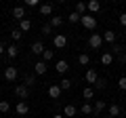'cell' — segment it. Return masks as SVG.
<instances>
[{
    "instance_id": "obj_21",
    "label": "cell",
    "mask_w": 126,
    "mask_h": 118,
    "mask_svg": "<svg viewBox=\"0 0 126 118\" xmlns=\"http://www.w3.org/2000/svg\"><path fill=\"white\" fill-rule=\"evenodd\" d=\"M101 63H103V65H111V63H113V55L109 53V51L101 55Z\"/></svg>"
},
{
    "instance_id": "obj_18",
    "label": "cell",
    "mask_w": 126,
    "mask_h": 118,
    "mask_svg": "<svg viewBox=\"0 0 126 118\" xmlns=\"http://www.w3.org/2000/svg\"><path fill=\"white\" fill-rule=\"evenodd\" d=\"M103 110H107V103H105V101H101V99H97V103L93 105V114H101Z\"/></svg>"
},
{
    "instance_id": "obj_32",
    "label": "cell",
    "mask_w": 126,
    "mask_h": 118,
    "mask_svg": "<svg viewBox=\"0 0 126 118\" xmlns=\"http://www.w3.org/2000/svg\"><path fill=\"white\" fill-rule=\"evenodd\" d=\"M82 95H84V99H93V97H94V89H93V86H86Z\"/></svg>"
},
{
    "instance_id": "obj_40",
    "label": "cell",
    "mask_w": 126,
    "mask_h": 118,
    "mask_svg": "<svg viewBox=\"0 0 126 118\" xmlns=\"http://www.w3.org/2000/svg\"><path fill=\"white\" fill-rule=\"evenodd\" d=\"M4 53H6V46L2 44V42H0V57H2V55H4Z\"/></svg>"
},
{
    "instance_id": "obj_42",
    "label": "cell",
    "mask_w": 126,
    "mask_h": 118,
    "mask_svg": "<svg viewBox=\"0 0 126 118\" xmlns=\"http://www.w3.org/2000/svg\"><path fill=\"white\" fill-rule=\"evenodd\" d=\"M124 53H126V42H124Z\"/></svg>"
},
{
    "instance_id": "obj_16",
    "label": "cell",
    "mask_w": 126,
    "mask_h": 118,
    "mask_svg": "<svg viewBox=\"0 0 126 118\" xmlns=\"http://www.w3.org/2000/svg\"><path fill=\"white\" fill-rule=\"evenodd\" d=\"M48 97H50V99H59V97H61V89H59V84H50L48 86Z\"/></svg>"
},
{
    "instance_id": "obj_8",
    "label": "cell",
    "mask_w": 126,
    "mask_h": 118,
    "mask_svg": "<svg viewBox=\"0 0 126 118\" xmlns=\"http://www.w3.org/2000/svg\"><path fill=\"white\" fill-rule=\"evenodd\" d=\"M76 114H78V108L74 103H67L65 108H63V116H65V118H74Z\"/></svg>"
},
{
    "instance_id": "obj_41",
    "label": "cell",
    "mask_w": 126,
    "mask_h": 118,
    "mask_svg": "<svg viewBox=\"0 0 126 118\" xmlns=\"http://www.w3.org/2000/svg\"><path fill=\"white\" fill-rule=\"evenodd\" d=\"M53 118H65V116H63V114H55Z\"/></svg>"
},
{
    "instance_id": "obj_43",
    "label": "cell",
    "mask_w": 126,
    "mask_h": 118,
    "mask_svg": "<svg viewBox=\"0 0 126 118\" xmlns=\"http://www.w3.org/2000/svg\"><path fill=\"white\" fill-rule=\"evenodd\" d=\"M107 118H111V116H107Z\"/></svg>"
},
{
    "instance_id": "obj_14",
    "label": "cell",
    "mask_w": 126,
    "mask_h": 118,
    "mask_svg": "<svg viewBox=\"0 0 126 118\" xmlns=\"http://www.w3.org/2000/svg\"><path fill=\"white\" fill-rule=\"evenodd\" d=\"M55 70H57L59 74H65V72H67V70H69V63H67V61H65V59H59L57 63H55Z\"/></svg>"
},
{
    "instance_id": "obj_2",
    "label": "cell",
    "mask_w": 126,
    "mask_h": 118,
    "mask_svg": "<svg viewBox=\"0 0 126 118\" xmlns=\"http://www.w3.org/2000/svg\"><path fill=\"white\" fill-rule=\"evenodd\" d=\"M53 44H55V49H65L67 46V36L65 34H55Z\"/></svg>"
},
{
    "instance_id": "obj_19",
    "label": "cell",
    "mask_w": 126,
    "mask_h": 118,
    "mask_svg": "<svg viewBox=\"0 0 126 118\" xmlns=\"http://www.w3.org/2000/svg\"><path fill=\"white\" fill-rule=\"evenodd\" d=\"M23 84H25L27 89H32V86L36 84V74H25V78H23Z\"/></svg>"
},
{
    "instance_id": "obj_5",
    "label": "cell",
    "mask_w": 126,
    "mask_h": 118,
    "mask_svg": "<svg viewBox=\"0 0 126 118\" xmlns=\"http://www.w3.org/2000/svg\"><path fill=\"white\" fill-rule=\"evenodd\" d=\"M86 11H88V15H94L101 11V2L99 0H90V2H86Z\"/></svg>"
},
{
    "instance_id": "obj_34",
    "label": "cell",
    "mask_w": 126,
    "mask_h": 118,
    "mask_svg": "<svg viewBox=\"0 0 126 118\" xmlns=\"http://www.w3.org/2000/svg\"><path fill=\"white\" fill-rule=\"evenodd\" d=\"M9 110H11V103H9V101H4V99H2V101H0V112H2V114H6Z\"/></svg>"
},
{
    "instance_id": "obj_26",
    "label": "cell",
    "mask_w": 126,
    "mask_h": 118,
    "mask_svg": "<svg viewBox=\"0 0 126 118\" xmlns=\"http://www.w3.org/2000/svg\"><path fill=\"white\" fill-rule=\"evenodd\" d=\"M78 63H80V65H88V63H90L88 53H80V55H78Z\"/></svg>"
},
{
    "instance_id": "obj_22",
    "label": "cell",
    "mask_w": 126,
    "mask_h": 118,
    "mask_svg": "<svg viewBox=\"0 0 126 118\" xmlns=\"http://www.w3.org/2000/svg\"><path fill=\"white\" fill-rule=\"evenodd\" d=\"M11 38H13V42H19L23 38V32L19 30V27H13V30H11Z\"/></svg>"
},
{
    "instance_id": "obj_11",
    "label": "cell",
    "mask_w": 126,
    "mask_h": 118,
    "mask_svg": "<svg viewBox=\"0 0 126 118\" xmlns=\"http://www.w3.org/2000/svg\"><path fill=\"white\" fill-rule=\"evenodd\" d=\"M101 36H103V42H109V44H116V38H118V34L113 32V30H107V32H103Z\"/></svg>"
},
{
    "instance_id": "obj_38",
    "label": "cell",
    "mask_w": 126,
    "mask_h": 118,
    "mask_svg": "<svg viewBox=\"0 0 126 118\" xmlns=\"http://www.w3.org/2000/svg\"><path fill=\"white\" fill-rule=\"evenodd\" d=\"M118 61H120L122 65H126V53H122V55H118Z\"/></svg>"
},
{
    "instance_id": "obj_27",
    "label": "cell",
    "mask_w": 126,
    "mask_h": 118,
    "mask_svg": "<svg viewBox=\"0 0 126 118\" xmlns=\"http://www.w3.org/2000/svg\"><path fill=\"white\" fill-rule=\"evenodd\" d=\"M80 112L84 114V116H88V114H93V103H88V101H86V103H82Z\"/></svg>"
},
{
    "instance_id": "obj_39",
    "label": "cell",
    "mask_w": 126,
    "mask_h": 118,
    "mask_svg": "<svg viewBox=\"0 0 126 118\" xmlns=\"http://www.w3.org/2000/svg\"><path fill=\"white\" fill-rule=\"evenodd\" d=\"M120 25H124V27H126V13H122V15H120Z\"/></svg>"
},
{
    "instance_id": "obj_33",
    "label": "cell",
    "mask_w": 126,
    "mask_h": 118,
    "mask_svg": "<svg viewBox=\"0 0 126 118\" xmlns=\"http://www.w3.org/2000/svg\"><path fill=\"white\" fill-rule=\"evenodd\" d=\"M67 21H69V23H78V21H80V15H78L76 11H72V13L67 15Z\"/></svg>"
},
{
    "instance_id": "obj_35",
    "label": "cell",
    "mask_w": 126,
    "mask_h": 118,
    "mask_svg": "<svg viewBox=\"0 0 126 118\" xmlns=\"http://www.w3.org/2000/svg\"><path fill=\"white\" fill-rule=\"evenodd\" d=\"M23 6H30V9H36V6H40V2H38V0H25V2H23Z\"/></svg>"
},
{
    "instance_id": "obj_13",
    "label": "cell",
    "mask_w": 126,
    "mask_h": 118,
    "mask_svg": "<svg viewBox=\"0 0 126 118\" xmlns=\"http://www.w3.org/2000/svg\"><path fill=\"white\" fill-rule=\"evenodd\" d=\"M107 112H109V116H111V118H118V116L122 114V108H120L118 103H109V105H107Z\"/></svg>"
},
{
    "instance_id": "obj_12",
    "label": "cell",
    "mask_w": 126,
    "mask_h": 118,
    "mask_svg": "<svg viewBox=\"0 0 126 118\" xmlns=\"http://www.w3.org/2000/svg\"><path fill=\"white\" fill-rule=\"evenodd\" d=\"M84 80L88 82V84H94V82L99 80V76H97V70H86V74H84Z\"/></svg>"
},
{
    "instance_id": "obj_3",
    "label": "cell",
    "mask_w": 126,
    "mask_h": 118,
    "mask_svg": "<svg viewBox=\"0 0 126 118\" xmlns=\"http://www.w3.org/2000/svg\"><path fill=\"white\" fill-rule=\"evenodd\" d=\"M101 44H103V36L101 34H90V38H88L90 49H101Z\"/></svg>"
},
{
    "instance_id": "obj_37",
    "label": "cell",
    "mask_w": 126,
    "mask_h": 118,
    "mask_svg": "<svg viewBox=\"0 0 126 118\" xmlns=\"http://www.w3.org/2000/svg\"><path fill=\"white\" fill-rule=\"evenodd\" d=\"M118 86H120V91H126V76H122L118 80Z\"/></svg>"
},
{
    "instance_id": "obj_24",
    "label": "cell",
    "mask_w": 126,
    "mask_h": 118,
    "mask_svg": "<svg viewBox=\"0 0 126 118\" xmlns=\"http://www.w3.org/2000/svg\"><path fill=\"white\" fill-rule=\"evenodd\" d=\"M19 30H21L23 34L30 32V30H32V21H30V19H23V21H19Z\"/></svg>"
},
{
    "instance_id": "obj_17",
    "label": "cell",
    "mask_w": 126,
    "mask_h": 118,
    "mask_svg": "<svg viewBox=\"0 0 126 118\" xmlns=\"http://www.w3.org/2000/svg\"><path fill=\"white\" fill-rule=\"evenodd\" d=\"M38 11H40V15L48 17V15H53V4H50V2H46V4H40V6H38Z\"/></svg>"
},
{
    "instance_id": "obj_31",
    "label": "cell",
    "mask_w": 126,
    "mask_h": 118,
    "mask_svg": "<svg viewBox=\"0 0 126 118\" xmlns=\"http://www.w3.org/2000/svg\"><path fill=\"white\" fill-rule=\"evenodd\" d=\"M105 86H107V80H105V78H99V80L94 82V89H97V91H103Z\"/></svg>"
},
{
    "instance_id": "obj_29",
    "label": "cell",
    "mask_w": 126,
    "mask_h": 118,
    "mask_svg": "<svg viewBox=\"0 0 126 118\" xmlns=\"http://www.w3.org/2000/svg\"><path fill=\"white\" fill-rule=\"evenodd\" d=\"M74 11H76V13L80 15V17H82V15H86V2H78Z\"/></svg>"
},
{
    "instance_id": "obj_30",
    "label": "cell",
    "mask_w": 126,
    "mask_h": 118,
    "mask_svg": "<svg viewBox=\"0 0 126 118\" xmlns=\"http://www.w3.org/2000/svg\"><path fill=\"white\" fill-rule=\"evenodd\" d=\"M63 23V17H59V15H55V17H50V27H59Z\"/></svg>"
},
{
    "instance_id": "obj_9",
    "label": "cell",
    "mask_w": 126,
    "mask_h": 118,
    "mask_svg": "<svg viewBox=\"0 0 126 118\" xmlns=\"http://www.w3.org/2000/svg\"><path fill=\"white\" fill-rule=\"evenodd\" d=\"M13 19L23 21L25 19V6H13Z\"/></svg>"
},
{
    "instance_id": "obj_28",
    "label": "cell",
    "mask_w": 126,
    "mask_h": 118,
    "mask_svg": "<svg viewBox=\"0 0 126 118\" xmlns=\"http://www.w3.org/2000/svg\"><path fill=\"white\" fill-rule=\"evenodd\" d=\"M59 89H61V91H67V89H72V80H69V78H63V80L59 82Z\"/></svg>"
},
{
    "instance_id": "obj_25",
    "label": "cell",
    "mask_w": 126,
    "mask_h": 118,
    "mask_svg": "<svg viewBox=\"0 0 126 118\" xmlns=\"http://www.w3.org/2000/svg\"><path fill=\"white\" fill-rule=\"evenodd\" d=\"M53 57H55V51L44 49V53H42V61H44V63H48V61H53Z\"/></svg>"
},
{
    "instance_id": "obj_1",
    "label": "cell",
    "mask_w": 126,
    "mask_h": 118,
    "mask_svg": "<svg viewBox=\"0 0 126 118\" xmlns=\"http://www.w3.org/2000/svg\"><path fill=\"white\" fill-rule=\"evenodd\" d=\"M80 23L86 27V30H94V27H97V17L86 13V15H82V17H80Z\"/></svg>"
},
{
    "instance_id": "obj_4",
    "label": "cell",
    "mask_w": 126,
    "mask_h": 118,
    "mask_svg": "<svg viewBox=\"0 0 126 118\" xmlns=\"http://www.w3.org/2000/svg\"><path fill=\"white\" fill-rule=\"evenodd\" d=\"M15 95H17L21 101H25L27 97H30V89H27L25 84H17V86H15Z\"/></svg>"
},
{
    "instance_id": "obj_10",
    "label": "cell",
    "mask_w": 126,
    "mask_h": 118,
    "mask_svg": "<svg viewBox=\"0 0 126 118\" xmlns=\"http://www.w3.org/2000/svg\"><path fill=\"white\" fill-rule=\"evenodd\" d=\"M46 68H48V65L40 59V61H36V63H34V74H36V76H42V74H46Z\"/></svg>"
},
{
    "instance_id": "obj_20",
    "label": "cell",
    "mask_w": 126,
    "mask_h": 118,
    "mask_svg": "<svg viewBox=\"0 0 126 118\" xmlns=\"http://www.w3.org/2000/svg\"><path fill=\"white\" fill-rule=\"evenodd\" d=\"M6 55H9L11 59H15V57H17V55H19V46L15 44V42H13V44H11V46H6Z\"/></svg>"
},
{
    "instance_id": "obj_36",
    "label": "cell",
    "mask_w": 126,
    "mask_h": 118,
    "mask_svg": "<svg viewBox=\"0 0 126 118\" xmlns=\"http://www.w3.org/2000/svg\"><path fill=\"white\" fill-rule=\"evenodd\" d=\"M40 32L44 34V36H46V34H53V27H50V23H46V25H42V30H40Z\"/></svg>"
},
{
    "instance_id": "obj_6",
    "label": "cell",
    "mask_w": 126,
    "mask_h": 118,
    "mask_svg": "<svg viewBox=\"0 0 126 118\" xmlns=\"http://www.w3.org/2000/svg\"><path fill=\"white\" fill-rule=\"evenodd\" d=\"M17 76H19L17 68H4V80H9V82H15V80H17Z\"/></svg>"
},
{
    "instance_id": "obj_7",
    "label": "cell",
    "mask_w": 126,
    "mask_h": 118,
    "mask_svg": "<svg viewBox=\"0 0 126 118\" xmlns=\"http://www.w3.org/2000/svg\"><path fill=\"white\" fill-rule=\"evenodd\" d=\"M15 112H17L19 116H27V114H30V105H27L25 101H19V103L15 105Z\"/></svg>"
},
{
    "instance_id": "obj_23",
    "label": "cell",
    "mask_w": 126,
    "mask_h": 118,
    "mask_svg": "<svg viewBox=\"0 0 126 118\" xmlns=\"http://www.w3.org/2000/svg\"><path fill=\"white\" fill-rule=\"evenodd\" d=\"M109 53H111L113 57L122 55V53H124V44H118V42H116V44H111V51H109Z\"/></svg>"
},
{
    "instance_id": "obj_15",
    "label": "cell",
    "mask_w": 126,
    "mask_h": 118,
    "mask_svg": "<svg viewBox=\"0 0 126 118\" xmlns=\"http://www.w3.org/2000/svg\"><path fill=\"white\" fill-rule=\"evenodd\" d=\"M30 53H32V55H40V57H42V53H44V44H42L40 40L34 42V44H32V49H30Z\"/></svg>"
}]
</instances>
